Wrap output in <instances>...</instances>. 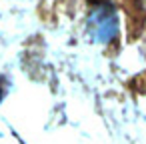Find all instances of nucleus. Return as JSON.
Instances as JSON below:
<instances>
[{
  "label": "nucleus",
  "mask_w": 146,
  "mask_h": 144,
  "mask_svg": "<svg viewBox=\"0 0 146 144\" xmlns=\"http://www.w3.org/2000/svg\"><path fill=\"white\" fill-rule=\"evenodd\" d=\"M88 26H90L92 38L98 42H106V40L114 38L118 32V20H116L114 8L108 4H98L88 20Z\"/></svg>",
  "instance_id": "nucleus-1"
},
{
  "label": "nucleus",
  "mask_w": 146,
  "mask_h": 144,
  "mask_svg": "<svg viewBox=\"0 0 146 144\" xmlns=\"http://www.w3.org/2000/svg\"><path fill=\"white\" fill-rule=\"evenodd\" d=\"M130 2H132L142 14H146V0H130Z\"/></svg>",
  "instance_id": "nucleus-2"
}]
</instances>
